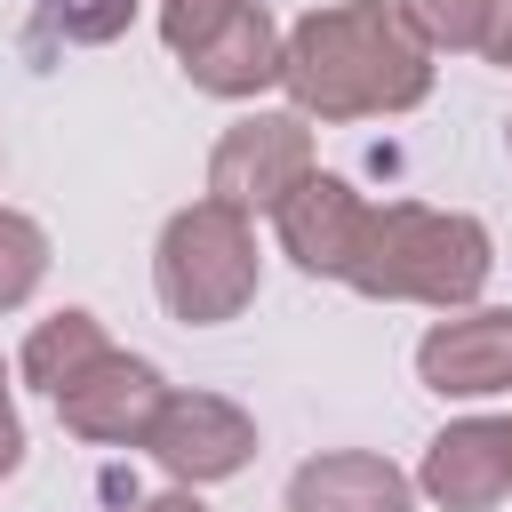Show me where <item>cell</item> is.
I'll use <instances>...</instances> for the list:
<instances>
[{"label":"cell","mask_w":512,"mask_h":512,"mask_svg":"<svg viewBox=\"0 0 512 512\" xmlns=\"http://www.w3.org/2000/svg\"><path fill=\"white\" fill-rule=\"evenodd\" d=\"M304 120H384L432 96V48L392 0H328L288 24V72Z\"/></svg>","instance_id":"cell-1"},{"label":"cell","mask_w":512,"mask_h":512,"mask_svg":"<svg viewBox=\"0 0 512 512\" xmlns=\"http://www.w3.org/2000/svg\"><path fill=\"white\" fill-rule=\"evenodd\" d=\"M496 272V240L480 216L464 208H424V200H368L360 240L344 256V288L376 296V304H432V312H464L480 304Z\"/></svg>","instance_id":"cell-2"},{"label":"cell","mask_w":512,"mask_h":512,"mask_svg":"<svg viewBox=\"0 0 512 512\" xmlns=\"http://www.w3.org/2000/svg\"><path fill=\"white\" fill-rule=\"evenodd\" d=\"M152 288L168 304V320L184 328H224L256 304L264 288V256H256V216L224 208V200H192L160 224L152 248Z\"/></svg>","instance_id":"cell-3"},{"label":"cell","mask_w":512,"mask_h":512,"mask_svg":"<svg viewBox=\"0 0 512 512\" xmlns=\"http://www.w3.org/2000/svg\"><path fill=\"white\" fill-rule=\"evenodd\" d=\"M312 120L304 112H240L208 152V200L240 216H280V200L312 176Z\"/></svg>","instance_id":"cell-4"},{"label":"cell","mask_w":512,"mask_h":512,"mask_svg":"<svg viewBox=\"0 0 512 512\" xmlns=\"http://www.w3.org/2000/svg\"><path fill=\"white\" fill-rule=\"evenodd\" d=\"M160 408H168V376H160L152 360L120 352V344H112L104 360H88V368L56 392L64 432H72V440H96V448H144L152 424H160Z\"/></svg>","instance_id":"cell-5"},{"label":"cell","mask_w":512,"mask_h":512,"mask_svg":"<svg viewBox=\"0 0 512 512\" xmlns=\"http://www.w3.org/2000/svg\"><path fill=\"white\" fill-rule=\"evenodd\" d=\"M144 448L176 488H216L256 456V416L232 408L224 392H168V408H160Z\"/></svg>","instance_id":"cell-6"},{"label":"cell","mask_w":512,"mask_h":512,"mask_svg":"<svg viewBox=\"0 0 512 512\" xmlns=\"http://www.w3.org/2000/svg\"><path fill=\"white\" fill-rule=\"evenodd\" d=\"M416 384L440 400H488L512 392V304H464L440 312L416 336Z\"/></svg>","instance_id":"cell-7"},{"label":"cell","mask_w":512,"mask_h":512,"mask_svg":"<svg viewBox=\"0 0 512 512\" xmlns=\"http://www.w3.org/2000/svg\"><path fill=\"white\" fill-rule=\"evenodd\" d=\"M416 496L440 512H488L512 496V416H456L424 440Z\"/></svg>","instance_id":"cell-8"},{"label":"cell","mask_w":512,"mask_h":512,"mask_svg":"<svg viewBox=\"0 0 512 512\" xmlns=\"http://www.w3.org/2000/svg\"><path fill=\"white\" fill-rule=\"evenodd\" d=\"M360 216H368V200H360L344 176L312 168V176L280 200L272 232H280V256H288L296 272H312V280H344V256H352V240H360Z\"/></svg>","instance_id":"cell-9"},{"label":"cell","mask_w":512,"mask_h":512,"mask_svg":"<svg viewBox=\"0 0 512 512\" xmlns=\"http://www.w3.org/2000/svg\"><path fill=\"white\" fill-rule=\"evenodd\" d=\"M280 72H288V32L272 24L264 0H248L200 56H184V80H192L200 96H224V104H248V96L280 88Z\"/></svg>","instance_id":"cell-10"},{"label":"cell","mask_w":512,"mask_h":512,"mask_svg":"<svg viewBox=\"0 0 512 512\" xmlns=\"http://www.w3.org/2000/svg\"><path fill=\"white\" fill-rule=\"evenodd\" d=\"M288 512H416V480L392 456L328 448L288 472Z\"/></svg>","instance_id":"cell-11"},{"label":"cell","mask_w":512,"mask_h":512,"mask_svg":"<svg viewBox=\"0 0 512 512\" xmlns=\"http://www.w3.org/2000/svg\"><path fill=\"white\" fill-rule=\"evenodd\" d=\"M112 352V336H104V320L88 312V304H64V312H48L32 336H24V352H16V376L32 384V392H64L88 360H104Z\"/></svg>","instance_id":"cell-12"},{"label":"cell","mask_w":512,"mask_h":512,"mask_svg":"<svg viewBox=\"0 0 512 512\" xmlns=\"http://www.w3.org/2000/svg\"><path fill=\"white\" fill-rule=\"evenodd\" d=\"M392 8L416 24V40H424L432 56H440V48H448V56H464V48L480 56L488 16H496V0H392Z\"/></svg>","instance_id":"cell-13"},{"label":"cell","mask_w":512,"mask_h":512,"mask_svg":"<svg viewBox=\"0 0 512 512\" xmlns=\"http://www.w3.org/2000/svg\"><path fill=\"white\" fill-rule=\"evenodd\" d=\"M40 280H48V232L24 208H0V312L32 304Z\"/></svg>","instance_id":"cell-14"},{"label":"cell","mask_w":512,"mask_h":512,"mask_svg":"<svg viewBox=\"0 0 512 512\" xmlns=\"http://www.w3.org/2000/svg\"><path fill=\"white\" fill-rule=\"evenodd\" d=\"M136 8L144 0H40V32H56L72 48H104L136 24Z\"/></svg>","instance_id":"cell-15"},{"label":"cell","mask_w":512,"mask_h":512,"mask_svg":"<svg viewBox=\"0 0 512 512\" xmlns=\"http://www.w3.org/2000/svg\"><path fill=\"white\" fill-rule=\"evenodd\" d=\"M240 8H248V0H160V40H168V56H176V64L200 56Z\"/></svg>","instance_id":"cell-16"},{"label":"cell","mask_w":512,"mask_h":512,"mask_svg":"<svg viewBox=\"0 0 512 512\" xmlns=\"http://www.w3.org/2000/svg\"><path fill=\"white\" fill-rule=\"evenodd\" d=\"M24 464V416H16V392H8V360H0V480Z\"/></svg>","instance_id":"cell-17"},{"label":"cell","mask_w":512,"mask_h":512,"mask_svg":"<svg viewBox=\"0 0 512 512\" xmlns=\"http://www.w3.org/2000/svg\"><path fill=\"white\" fill-rule=\"evenodd\" d=\"M480 56L512 72V0H496V16H488V40H480Z\"/></svg>","instance_id":"cell-18"},{"label":"cell","mask_w":512,"mask_h":512,"mask_svg":"<svg viewBox=\"0 0 512 512\" xmlns=\"http://www.w3.org/2000/svg\"><path fill=\"white\" fill-rule=\"evenodd\" d=\"M128 512H208V504H200V488H168V496H144Z\"/></svg>","instance_id":"cell-19"},{"label":"cell","mask_w":512,"mask_h":512,"mask_svg":"<svg viewBox=\"0 0 512 512\" xmlns=\"http://www.w3.org/2000/svg\"><path fill=\"white\" fill-rule=\"evenodd\" d=\"M504 144H512V120H504Z\"/></svg>","instance_id":"cell-20"}]
</instances>
